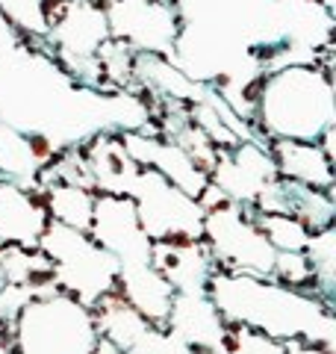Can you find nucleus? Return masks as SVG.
I'll list each match as a JSON object with an SVG mask.
<instances>
[{
  "label": "nucleus",
  "mask_w": 336,
  "mask_h": 354,
  "mask_svg": "<svg viewBox=\"0 0 336 354\" xmlns=\"http://www.w3.org/2000/svg\"><path fill=\"white\" fill-rule=\"evenodd\" d=\"M224 349H227V352H236L239 346H236V340H230V337H227V340H224Z\"/></svg>",
  "instance_id": "f03ea898"
},
{
  "label": "nucleus",
  "mask_w": 336,
  "mask_h": 354,
  "mask_svg": "<svg viewBox=\"0 0 336 354\" xmlns=\"http://www.w3.org/2000/svg\"><path fill=\"white\" fill-rule=\"evenodd\" d=\"M47 281H53V272H44V275H30V284H47Z\"/></svg>",
  "instance_id": "f257e3e1"
}]
</instances>
